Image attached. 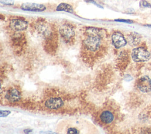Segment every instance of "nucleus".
Returning a JSON list of instances; mask_svg holds the SVG:
<instances>
[{"label": "nucleus", "instance_id": "14", "mask_svg": "<svg viewBox=\"0 0 151 134\" xmlns=\"http://www.w3.org/2000/svg\"><path fill=\"white\" fill-rule=\"evenodd\" d=\"M66 132L69 134H73V133L79 134L80 133V131L76 127H69L68 129H67Z\"/></svg>", "mask_w": 151, "mask_h": 134}, {"label": "nucleus", "instance_id": "16", "mask_svg": "<svg viewBox=\"0 0 151 134\" xmlns=\"http://www.w3.org/2000/svg\"><path fill=\"white\" fill-rule=\"evenodd\" d=\"M15 1L14 0H1L0 3L5 5H13Z\"/></svg>", "mask_w": 151, "mask_h": 134}, {"label": "nucleus", "instance_id": "10", "mask_svg": "<svg viewBox=\"0 0 151 134\" xmlns=\"http://www.w3.org/2000/svg\"><path fill=\"white\" fill-rule=\"evenodd\" d=\"M64 102L60 98H52L47 99L45 102V106L50 109L56 110L62 107Z\"/></svg>", "mask_w": 151, "mask_h": 134}, {"label": "nucleus", "instance_id": "8", "mask_svg": "<svg viewBox=\"0 0 151 134\" xmlns=\"http://www.w3.org/2000/svg\"><path fill=\"white\" fill-rule=\"evenodd\" d=\"M21 9L24 11L32 12H42L46 10V7L41 4L26 3L21 5Z\"/></svg>", "mask_w": 151, "mask_h": 134}, {"label": "nucleus", "instance_id": "19", "mask_svg": "<svg viewBox=\"0 0 151 134\" xmlns=\"http://www.w3.org/2000/svg\"><path fill=\"white\" fill-rule=\"evenodd\" d=\"M85 1L86 3H91V4H93L94 5H95L96 6H97V7L99 8H103V7L102 6H101L100 5H99V4H97L95 0H85Z\"/></svg>", "mask_w": 151, "mask_h": 134}, {"label": "nucleus", "instance_id": "3", "mask_svg": "<svg viewBox=\"0 0 151 134\" xmlns=\"http://www.w3.org/2000/svg\"><path fill=\"white\" fill-rule=\"evenodd\" d=\"M59 33L66 43H71L75 37V31L71 24H63L59 29Z\"/></svg>", "mask_w": 151, "mask_h": 134}, {"label": "nucleus", "instance_id": "4", "mask_svg": "<svg viewBox=\"0 0 151 134\" xmlns=\"http://www.w3.org/2000/svg\"><path fill=\"white\" fill-rule=\"evenodd\" d=\"M36 29L38 34L45 38H50L53 34L50 25L44 20H39L36 23Z\"/></svg>", "mask_w": 151, "mask_h": 134}, {"label": "nucleus", "instance_id": "11", "mask_svg": "<svg viewBox=\"0 0 151 134\" xmlns=\"http://www.w3.org/2000/svg\"><path fill=\"white\" fill-rule=\"evenodd\" d=\"M100 119L105 124H110L115 119L113 113L109 110L103 111L100 115Z\"/></svg>", "mask_w": 151, "mask_h": 134}, {"label": "nucleus", "instance_id": "1", "mask_svg": "<svg viewBox=\"0 0 151 134\" xmlns=\"http://www.w3.org/2000/svg\"><path fill=\"white\" fill-rule=\"evenodd\" d=\"M85 36L83 46L86 51L95 53L99 51L102 46L103 39L106 36V30L97 27H87L85 30Z\"/></svg>", "mask_w": 151, "mask_h": 134}, {"label": "nucleus", "instance_id": "15", "mask_svg": "<svg viewBox=\"0 0 151 134\" xmlns=\"http://www.w3.org/2000/svg\"><path fill=\"white\" fill-rule=\"evenodd\" d=\"M140 8H151V4L149 3L148 1L145 0H141L140 1Z\"/></svg>", "mask_w": 151, "mask_h": 134}, {"label": "nucleus", "instance_id": "7", "mask_svg": "<svg viewBox=\"0 0 151 134\" xmlns=\"http://www.w3.org/2000/svg\"><path fill=\"white\" fill-rule=\"evenodd\" d=\"M136 86L142 92L148 93L151 92V79L147 76H142L138 80Z\"/></svg>", "mask_w": 151, "mask_h": 134}, {"label": "nucleus", "instance_id": "5", "mask_svg": "<svg viewBox=\"0 0 151 134\" xmlns=\"http://www.w3.org/2000/svg\"><path fill=\"white\" fill-rule=\"evenodd\" d=\"M10 27L16 32H21L27 30L28 26V22L24 19H13L10 21Z\"/></svg>", "mask_w": 151, "mask_h": 134}, {"label": "nucleus", "instance_id": "2", "mask_svg": "<svg viewBox=\"0 0 151 134\" xmlns=\"http://www.w3.org/2000/svg\"><path fill=\"white\" fill-rule=\"evenodd\" d=\"M131 57L134 62H144L150 59L151 54L145 48L139 47L133 49Z\"/></svg>", "mask_w": 151, "mask_h": 134}, {"label": "nucleus", "instance_id": "9", "mask_svg": "<svg viewBox=\"0 0 151 134\" xmlns=\"http://www.w3.org/2000/svg\"><path fill=\"white\" fill-rule=\"evenodd\" d=\"M5 99L11 103L19 102L21 98L20 92L15 88H10L8 89L5 94Z\"/></svg>", "mask_w": 151, "mask_h": 134}, {"label": "nucleus", "instance_id": "20", "mask_svg": "<svg viewBox=\"0 0 151 134\" xmlns=\"http://www.w3.org/2000/svg\"><path fill=\"white\" fill-rule=\"evenodd\" d=\"M31 131H32L31 129H26V130H24V132L25 133H30V132H31Z\"/></svg>", "mask_w": 151, "mask_h": 134}, {"label": "nucleus", "instance_id": "17", "mask_svg": "<svg viewBox=\"0 0 151 134\" xmlns=\"http://www.w3.org/2000/svg\"><path fill=\"white\" fill-rule=\"evenodd\" d=\"M115 21L116 22H121V23H125L127 24H132L133 23V21L130 20H126V19H115Z\"/></svg>", "mask_w": 151, "mask_h": 134}, {"label": "nucleus", "instance_id": "13", "mask_svg": "<svg viewBox=\"0 0 151 134\" xmlns=\"http://www.w3.org/2000/svg\"><path fill=\"white\" fill-rule=\"evenodd\" d=\"M56 11H65L69 13H73V7L68 3H62L58 5L56 8Z\"/></svg>", "mask_w": 151, "mask_h": 134}, {"label": "nucleus", "instance_id": "12", "mask_svg": "<svg viewBox=\"0 0 151 134\" xmlns=\"http://www.w3.org/2000/svg\"><path fill=\"white\" fill-rule=\"evenodd\" d=\"M127 42L131 46H138L141 40V36L138 34V33L133 32L127 36Z\"/></svg>", "mask_w": 151, "mask_h": 134}, {"label": "nucleus", "instance_id": "18", "mask_svg": "<svg viewBox=\"0 0 151 134\" xmlns=\"http://www.w3.org/2000/svg\"><path fill=\"white\" fill-rule=\"evenodd\" d=\"M10 113H11V112L9 111L1 110V111H0V116H1V118H4V117L7 116L8 115H10Z\"/></svg>", "mask_w": 151, "mask_h": 134}, {"label": "nucleus", "instance_id": "21", "mask_svg": "<svg viewBox=\"0 0 151 134\" xmlns=\"http://www.w3.org/2000/svg\"><path fill=\"white\" fill-rule=\"evenodd\" d=\"M145 26H146V27H151V24H147V25H145Z\"/></svg>", "mask_w": 151, "mask_h": 134}, {"label": "nucleus", "instance_id": "6", "mask_svg": "<svg viewBox=\"0 0 151 134\" xmlns=\"http://www.w3.org/2000/svg\"><path fill=\"white\" fill-rule=\"evenodd\" d=\"M112 44L116 48H121L127 44V40L120 31H115L112 35Z\"/></svg>", "mask_w": 151, "mask_h": 134}]
</instances>
